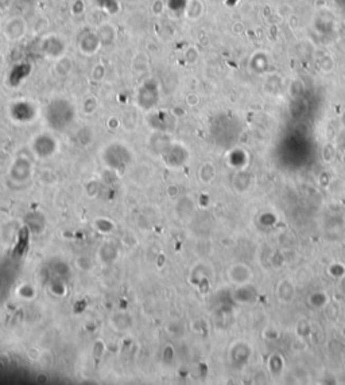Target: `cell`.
I'll list each match as a JSON object with an SVG mask.
<instances>
[{
	"mask_svg": "<svg viewBox=\"0 0 345 385\" xmlns=\"http://www.w3.org/2000/svg\"><path fill=\"white\" fill-rule=\"evenodd\" d=\"M25 21L22 18H11V21L7 22V26H6V30H4V34L11 39V41H16V39L22 38L25 35Z\"/></svg>",
	"mask_w": 345,
	"mask_h": 385,
	"instance_id": "6da1fadb",
	"label": "cell"
}]
</instances>
